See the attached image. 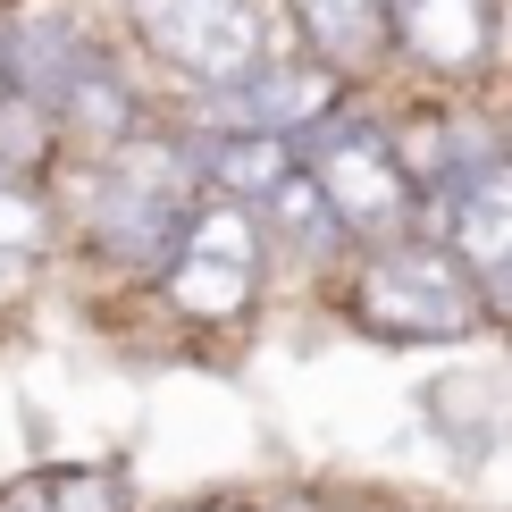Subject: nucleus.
<instances>
[{"label": "nucleus", "mask_w": 512, "mask_h": 512, "mask_svg": "<svg viewBox=\"0 0 512 512\" xmlns=\"http://www.w3.org/2000/svg\"><path fill=\"white\" fill-rule=\"evenodd\" d=\"M261 286V236H252L244 202H210L194 210L185 244L168 252V294H177L194 319H236Z\"/></svg>", "instance_id": "39448f33"}, {"label": "nucleus", "mask_w": 512, "mask_h": 512, "mask_svg": "<svg viewBox=\"0 0 512 512\" xmlns=\"http://www.w3.org/2000/svg\"><path fill=\"white\" fill-rule=\"evenodd\" d=\"M59 118H68V126H93V135H118V126L135 118V101H126V84H118L110 59H93V68L76 76V93L59 101Z\"/></svg>", "instance_id": "4468645a"}, {"label": "nucleus", "mask_w": 512, "mask_h": 512, "mask_svg": "<svg viewBox=\"0 0 512 512\" xmlns=\"http://www.w3.org/2000/svg\"><path fill=\"white\" fill-rule=\"evenodd\" d=\"M0 42H9V34H0Z\"/></svg>", "instance_id": "f3484780"}, {"label": "nucleus", "mask_w": 512, "mask_h": 512, "mask_svg": "<svg viewBox=\"0 0 512 512\" xmlns=\"http://www.w3.org/2000/svg\"><path fill=\"white\" fill-rule=\"evenodd\" d=\"M34 236H42V210H34L26 185H17V168H0V261L34 252Z\"/></svg>", "instance_id": "dca6fc26"}, {"label": "nucleus", "mask_w": 512, "mask_h": 512, "mask_svg": "<svg viewBox=\"0 0 512 512\" xmlns=\"http://www.w3.org/2000/svg\"><path fill=\"white\" fill-rule=\"evenodd\" d=\"M311 177H319V194L336 202V219H345L353 236L403 227V210H412V194H420L412 160H403V143L387 135V126H336V135H319Z\"/></svg>", "instance_id": "20e7f679"}, {"label": "nucleus", "mask_w": 512, "mask_h": 512, "mask_svg": "<svg viewBox=\"0 0 512 512\" xmlns=\"http://www.w3.org/2000/svg\"><path fill=\"white\" fill-rule=\"evenodd\" d=\"M135 26L160 59H177L194 84H244L277 59V17L269 0H135Z\"/></svg>", "instance_id": "f03ea898"}, {"label": "nucleus", "mask_w": 512, "mask_h": 512, "mask_svg": "<svg viewBox=\"0 0 512 512\" xmlns=\"http://www.w3.org/2000/svg\"><path fill=\"white\" fill-rule=\"evenodd\" d=\"M328 101H336V68H319V59H269V68H252L244 84H219V93H210V118H219L227 135H294V126H311Z\"/></svg>", "instance_id": "423d86ee"}, {"label": "nucleus", "mask_w": 512, "mask_h": 512, "mask_svg": "<svg viewBox=\"0 0 512 512\" xmlns=\"http://www.w3.org/2000/svg\"><path fill=\"white\" fill-rule=\"evenodd\" d=\"M395 42L429 68H479L496 42V0H395Z\"/></svg>", "instance_id": "6e6552de"}, {"label": "nucleus", "mask_w": 512, "mask_h": 512, "mask_svg": "<svg viewBox=\"0 0 512 512\" xmlns=\"http://www.w3.org/2000/svg\"><path fill=\"white\" fill-rule=\"evenodd\" d=\"M471 277H462L454 252H378L370 277H361V319L378 336H412V345H437V336H471Z\"/></svg>", "instance_id": "7ed1b4c3"}, {"label": "nucleus", "mask_w": 512, "mask_h": 512, "mask_svg": "<svg viewBox=\"0 0 512 512\" xmlns=\"http://www.w3.org/2000/svg\"><path fill=\"white\" fill-rule=\"evenodd\" d=\"M202 177L219 185V194L269 202L277 185L294 177V143H286V135H210V143H202Z\"/></svg>", "instance_id": "9b49d317"}, {"label": "nucleus", "mask_w": 512, "mask_h": 512, "mask_svg": "<svg viewBox=\"0 0 512 512\" xmlns=\"http://www.w3.org/2000/svg\"><path fill=\"white\" fill-rule=\"evenodd\" d=\"M269 227H277V236H286L294 252H319V244H328L345 219H336V202L319 194V177H311V168H294V177L269 194Z\"/></svg>", "instance_id": "ddd939ff"}, {"label": "nucleus", "mask_w": 512, "mask_h": 512, "mask_svg": "<svg viewBox=\"0 0 512 512\" xmlns=\"http://www.w3.org/2000/svg\"><path fill=\"white\" fill-rule=\"evenodd\" d=\"M42 118H51V110H42L34 93H17V84L0 93V168L42 160V143H51V135H42Z\"/></svg>", "instance_id": "2eb2a0df"}, {"label": "nucleus", "mask_w": 512, "mask_h": 512, "mask_svg": "<svg viewBox=\"0 0 512 512\" xmlns=\"http://www.w3.org/2000/svg\"><path fill=\"white\" fill-rule=\"evenodd\" d=\"M294 17H303L311 51L336 59V68H361L395 34V0H294Z\"/></svg>", "instance_id": "9d476101"}, {"label": "nucleus", "mask_w": 512, "mask_h": 512, "mask_svg": "<svg viewBox=\"0 0 512 512\" xmlns=\"http://www.w3.org/2000/svg\"><path fill=\"white\" fill-rule=\"evenodd\" d=\"M445 236H454V261H471L479 277H504L512 269V160H487L479 177L454 185Z\"/></svg>", "instance_id": "0eeeda50"}, {"label": "nucleus", "mask_w": 512, "mask_h": 512, "mask_svg": "<svg viewBox=\"0 0 512 512\" xmlns=\"http://www.w3.org/2000/svg\"><path fill=\"white\" fill-rule=\"evenodd\" d=\"M0 59H9V84H17V93H34L51 118H59V101L76 93V76L93 68V51L76 42L68 17H26V26H9Z\"/></svg>", "instance_id": "1a4fd4ad"}, {"label": "nucleus", "mask_w": 512, "mask_h": 512, "mask_svg": "<svg viewBox=\"0 0 512 512\" xmlns=\"http://www.w3.org/2000/svg\"><path fill=\"white\" fill-rule=\"evenodd\" d=\"M0 512H118V479L84 471V462H59V471H26L0 496Z\"/></svg>", "instance_id": "f8f14e48"}, {"label": "nucleus", "mask_w": 512, "mask_h": 512, "mask_svg": "<svg viewBox=\"0 0 512 512\" xmlns=\"http://www.w3.org/2000/svg\"><path fill=\"white\" fill-rule=\"evenodd\" d=\"M194 185H202V143L185 152V143H126V160L101 177V244L118 252V261H168V252L185 244V227H194Z\"/></svg>", "instance_id": "f257e3e1"}]
</instances>
